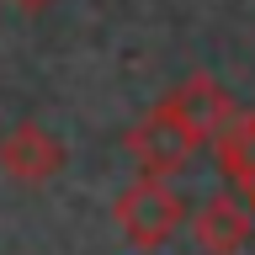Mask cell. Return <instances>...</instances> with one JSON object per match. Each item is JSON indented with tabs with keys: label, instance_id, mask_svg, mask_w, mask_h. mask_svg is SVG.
Listing matches in <instances>:
<instances>
[{
	"label": "cell",
	"instance_id": "obj_4",
	"mask_svg": "<svg viewBox=\"0 0 255 255\" xmlns=\"http://www.w3.org/2000/svg\"><path fill=\"white\" fill-rule=\"evenodd\" d=\"M186 223L202 255H239L255 234V213L245 207V197H207L186 213Z\"/></svg>",
	"mask_w": 255,
	"mask_h": 255
},
{
	"label": "cell",
	"instance_id": "obj_8",
	"mask_svg": "<svg viewBox=\"0 0 255 255\" xmlns=\"http://www.w3.org/2000/svg\"><path fill=\"white\" fill-rule=\"evenodd\" d=\"M239 197H245V207L255 213V186H239Z\"/></svg>",
	"mask_w": 255,
	"mask_h": 255
},
{
	"label": "cell",
	"instance_id": "obj_5",
	"mask_svg": "<svg viewBox=\"0 0 255 255\" xmlns=\"http://www.w3.org/2000/svg\"><path fill=\"white\" fill-rule=\"evenodd\" d=\"M165 101H170L181 117H186L197 133H202L207 143H213V133H218L229 117H234V101H229V91L218 85V75H207V69H191L186 80H175V91H165Z\"/></svg>",
	"mask_w": 255,
	"mask_h": 255
},
{
	"label": "cell",
	"instance_id": "obj_7",
	"mask_svg": "<svg viewBox=\"0 0 255 255\" xmlns=\"http://www.w3.org/2000/svg\"><path fill=\"white\" fill-rule=\"evenodd\" d=\"M16 11H27V16H37V11H48V5H59V0H11Z\"/></svg>",
	"mask_w": 255,
	"mask_h": 255
},
{
	"label": "cell",
	"instance_id": "obj_6",
	"mask_svg": "<svg viewBox=\"0 0 255 255\" xmlns=\"http://www.w3.org/2000/svg\"><path fill=\"white\" fill-rule=\"evenodd\" d=\"M213 159L229 175V186H255V112H234L213 133Z\"/></svg>",
	"mask_w": 255,
	"mask_h": 255
},
{
	"label": "cell",
	"instance_id": "obj_1",
	"mask_svg": "<svg viewBox=\"0 0 255 255\" xmlns=\"http://www.w3.org/2000/svg\"><path fill=\"white\" fill-rule=\"evenodd\" d=\"M186 197L165 181V175L143 170L133 175L123 191H117V202H112V218H117V234L133 245V250H165L175 239V229L186 223Z\"/></svg>",
	"mask_w": 255,
	"mask_h": 255
},
{
	"label": "cell",
	"instance_id": "obj_3",
	"mask_svg": "<svg viewBox=\"0 0 255 255\" xmlns=\"http://www.w3.org/2000/svg\"><path fill=\"white\" fill-rule=\"evenodd\" d=\"M64 165H69V149L43 123L27 117V123H11L0 133V170L11 175L16 186H48V181L64 175Z\"/></svg>",
	"mask_w": 255,
	"mask_h": 255
},
{
	"label": "cell",
	"instance_id": "obj_2",
	"mask_svg": "<svg viewBox=\"0 0 255 255\" xmlns=\"http://www.w3.org/2000/svg\"><path fill=\"white\" fill-rule=\"evenodd\" d=\"M202 149H207V138L170 107V101H159V107L128 133V154L138 159V170H154V175H181Z\"/></svg>",
	"mask_w": 255,
	"mask_h": 255
}]
</instances>
